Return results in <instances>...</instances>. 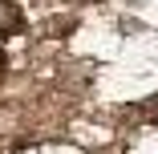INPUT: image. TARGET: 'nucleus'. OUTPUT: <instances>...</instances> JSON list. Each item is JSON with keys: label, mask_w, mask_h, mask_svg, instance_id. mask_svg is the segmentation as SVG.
<instances>
[{"label": "nucleus", "mask_w": 158, "mask_h": 154, "mask_svg": "<svg viewBox=\"0 0 158 154\" xmlns=\"http://www.w3.org/2000/svg\"><path fill=\"white\" fill-rule=\"evenodd\" d=\"M20 28H24V8L16 0H0V41L16 37Z\"/></svg>", "instance_id": "1"}, {"label": "nucleus", "mask_w": 158, "mask_h": 154, "mask_svg": "<svg viewBox=\"0 0 158 154\" xmlns=\"http://www.w3.org/2000/svg\"><path fill=\"white\" fill-rule=\"evenodd\" d=\"M8 73V57H4V49H0V77Z\"/></svg>", "instance_id": "2"}]
</instances>
